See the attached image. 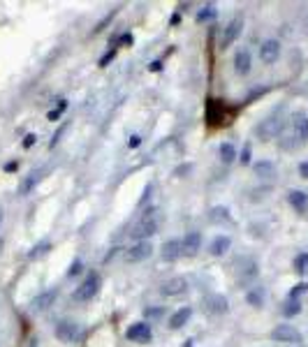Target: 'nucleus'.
Instances as JSON below:
<instances>
[{"mask_svg": "<svg viewBox=\"0 0 308 347\" xmlns=\"http://www.w3.org/2000/svg\"><path fill=\"white\" fill-rule=\"evenodd\" d=\"M183 252L186 255H195L199 248H202V234L199 232H188L186 236H183Z\"/></svg>", "mask_w": 308, "mask_h": 347, "instance_id": "obj_18", "label": "nucleus"}, {"mask_svg": "<svg viewBox=\"0 0 308 347\" xmlns=\"http://www.w3.org/2000/svg\"><path fill=\"white\" fill-rule=\"evenodd\" d=\"M306 292H308V282H299V285H294V287L290 289V298H299Z\"/></svg>", "mask_w": 308, "mask_h": 347, "instance_id": "obj_30", "label": "nucleus"}, {"mask_svg": "<svg viewBox=\"0 0 308 347\" xmlns=\"http://www.w3.org/2000/svg\"><path fill=\"white\" fill-rule=\"evenodd\" d=\"M209 220L213 225H220V223H230V211L227 206H213L209 211Z\"/></svg>", "mask_w": 308, "mask_h": 347, "instance_id": "obj_23", "label": "nucleus"}, {"mask_svg": "<svg viewBox=\"0 0 308 347\" xmlns=\"http://www.w3.org/2000/svg\"><path fill=\"white\" fill-rule=\"evenodd\" d=\"M58 298V289H47V292L37 294V296L30 301V310L33 313H44V310H49L54 306V301Z\"/></svg>", "mask_w": 308, "mask_h": 347, "instance_id": "obj_11", "label": "nucleus"}, {"mask_svg": "<svg viewBox=\"0 0 308 347\" xmlns=\"http://www.w3.org/2000/svg\"><path fill=\"white\" fill-rule=\"evenodd\" d=\"M206 306H209V310L215 315H225L227 310H230V301H227V296H223V294H211V296L206 298Z\"/></svg>", "mask_w": 308, "mask_h": 347, "instance_id": "obj_17", "label": "nucleus"}, {"mask_svg": "<svg viewBox=\"0 0 308 347\" xmlns=\"http://www.w3.org/2000/svg\"><path fill=\"white\" fill-rule=\"evenodd\" d=\"M230 245H232V239H230V236H225V234H220V236H215V239L211 241L209 252H211L213 257H220V255H225L227 250H230Z\"/></svg>", "mask_w": 308, "mask_h": 347, "instance_id": "obj_20", "label": "nucleus"}, {"mask_svg": "<svg viewBox=\"0 0 308 347\" xmlns=\"http://www.w3.org/2000/svg\"><path fill=\"white\" fill-rule=\"evenodd\" d=\"M218 155H220V160H223L225 164H230V162H234V160H237V148L232 146V144H220Z\"/></svg>", "mask_w": 308, "mask_h": 347, "instance_id": "obj_25", "label": "nucleus"}, {"mask_svg": "<svg viewBox=\"0 0 308 347\" xmlns=\"http://www.w3.org/2000/svg\"><path fill=\"white\" fill-rule=\"evenodd\" d=\"M243 30V21L241 17H234L230 23H227L225 28H223V37H220V49H230L232 44L239 39V35H241Z\"/></svg>", "mask_w": 308, "mask_h": 347, "instance_id": "obj_4", "label": "nucleus"}, {"mask_svg": "<svg viewBox=\"0 0 308 347\" xmlns=\"http://www.w3.org/2000/svg\"><path fill=\"white\" fill-rule=\"evenodd\" d=\"M250 153H253V148H250V144H246V146H243V151H241V157H239V160H241V164H250Z\"/></svg>", "mask_w": 308, "mask_h": 347, "instance_id": "obj_32", "label": "nucleus"}, {"mask_svg": "<svg viewBox=\"0 0 308 347\" xmlns=\"http://www.w3.org/2000/svg\"><path fill=\"white\" fill-rule=\"evenodd\" d=\"M0 223H3V211H0Z\"/></svg>", "mask_w": 308, "mask_h": 347, "instance_id": "obj_42", "label": "nucleus"}, {"mask_svg": "<svg viewBox=\"0 0 308 347\" xmlns=\"http://www.w3.org/2000/svg\"><path fill=\"white\" fill-rule=\"evenodd\" d=\"M42 169H37V171H30L26 176V179L21 181V185H19V195L21 197H26V195H30V192L35 190V188H37V183L39 181H42Z\"/></svg>", "mask_w": 308, "mask_h": 347, "instance_id": "obj_16", "label": "nucleus"}, {"mask_svg": "<svg viewBox=\"0 0 308 347\" xmlns=\"http://www.w3.org/2000/svg\"><path fill=\"white\" fill-rule=\"evenodd\" d=\"M79 336H81V329H79L77 322L63 320V322L56 324V338H58L61 342H74Z\"/></svg>", "mask_w": 308, "mask_h": 347, "instance_id": "obj_6", "label": "nucleus"}, {"mask_svg": "<svg viewBox=\"0 0 308 347\" xmlns=\"http://www.w3.org/2000/svg\"><path fill=\"white\" fill-rule=\"evenodd\" d=\"M250 67H253V56H250V51L239 49L237 54H234V70H237V74L246 76L248 72H250Z\"/></svg>", "mask_w": 308, "mask_h": 347, "instance_id": "obj_13", "label": "nucleus"}, {"mask_svg": "<svg viewBox=\"0 0 308 347\" xmlns=\"http://www.w3.org/2000/svg\"><path fill=\"white\" fill-rule=\"evenodd\" d=\"M299 176H301V179H308V160L299 164Z\"/></svg>", "mask_w": 308, "mask_h": 347, "instance_id": "obj_38", "label": "nucleus"}, {"mask_svg": "<svg viewBox=\"0 0 308 347\" xmlns=\"http://www.w3.org/2000/svg\"><path fill=\"white\" fill-rule=\"evenodd\" d=\"M158 229H160V213L158 208H149L135 223V227L130 229V236L135 241H149L153 234H158Z\"/></svg>", "mask_w": 308, "mask_h": 347, "instance_id": "obj_1", "label": "nucleus"}, {"mask_svg": "<svg viewBox=\"0 0 308 347\" xmlns=\"http://www.w3.org/2000/svg\"><path fill=\"white\" fill-rule=\"evenodd\" d=\"M125 338L132 342H149L153 338V331H151L149 322H135L130 329L125 331Z\"/></svg>", "mask_w": 308, "mask_h": 347, "instance_id": "obj_7", "label": "nucleus"}, {"mask_svg": "<svg viewBox=\"0 0 308 347\" xmlns=\"http://www.w3.org/2000/svg\"><path fill=\"white\" fill-rule=\"evenodd\" d=\"M100 285H102V280H100L98 273H88L86 280H83L81 285L72 292V298H74V301H79V303H86V301H91V298L100 292Z\"/></svg>", "mask_w": 308, "mask_h": 347, "instance_id": "obj_2", "label": "nucleus"}, {"mask_svg": "<svg viewBox=\"0 0 308 347\" xmlns=\"http://www.w3.org/2000/svg\"><path fill=\"white\" fill-rule=\"evenodd\" d=\"M253 169L259 179H271V176H276V164L271 162V160H259V162L253 164Z\"/></svg>", "mask_w": 308, "mask_h": 347, "instance_id": "obj_22", "label": "nucleus"}, {"mask_svg": "<svg viewBox=\"0 0 308 347\" xmlns=\"http://www.w3.org/2000/svg\"><path fill=\"white\" fill-rule=\"evenodd\" d=\"M281 56V42L278 39H264L262 47H259V60L264 65H274Z\"/></svg>", "mask_w": 308, "mask_h": 347, "instance_id": "obj_9", "label": "nucleus"}, {"mask_svg": "<svg viewBox=\"0 0 308 347\" xmlns=\"http://www.w3.org/2000/svg\"><path fill=\"white\" fill-rule=\"evenodd\" d=\"M218 17V10L213 5H204L202 10L197 12V23H204V21H211V19Z\"/></svg>", "mask_w": 308, "mask_h": 347, "instance_id": "obj_27", "label": "nucleus"}, {"mask_svg": "<svg viewBox=\"0 0 308 347\" xmlns=\"http://www.w3.org/2000/svg\"><path fill=\"white\" fill-rule=\"evenodd\" d=\"M237 273L241 282H250L253 278H257L259 266L253 257H241V259H237Z\"/></svg>", "mask_w": 308, "mask_h": 347, "instance_id": "obj_8", "label": "nucleus"}, {"mask_svg": "<svg viewBox=\"0 0 308 347\" xmlns=\"http://www.w3.org/2000/svg\"><path fill=\"white\" fill-rule=\"evenodd\" d=\"M294 271L297 273H308V252H299L297 257H294Z\"/></svg>", "mask_w": 308, "mask_h": 347, "instance_id": "obj_29", "label": "nucleus"}, {"mask_svg": "<svg viewBox=\"0 0 308 347\" xmlns=\"http://www.w3.org/2000/svg\"><path fill=\"white\" fill-rule=\"evenodd\" d=\"M35 141H37V135H33V132H30V135H26V137H23V148H30Z\"/></svg>", "mask_w": 308, "mask_h": 347, "instance_id": "obj_36", "label": "nucleus"}, {"mask_svg": "<svg viewBox=\"0 0 308 347\" xmlns=\"http://www.w3.org/2000/svg\"><path fill=\"white\" fill-rule=\"evenodd\" d=\"M183 255V243L179 239H169L162 245V259L165 262H176Z\"/></svg>", "mask_w": 308, "mask_h": 347, "instance_id": "obj_15", "label": "nucleus"}, {"mask_svg": "<svg viewBox=\"0 0 308 347\" xmlns=\"http://www.w3.org/2000/svg\"><path fill=\"white\" fill-rule=\"evenodd\" d=\"M116 44H118V47H130V44H132V35L130 33H123L121 37L116 39Z\"/></svg>", "mask_w": 308, "mask_h": 347, "instance_id": "obj_35", "label": "nucleus"}, {"mask_svg": "<svg viewBox=\"0 0 308 347\" xmlns=\"http://www.w3.org/2000/svg\"><path fill=\"white\" fill-rule=\"evenodd\" d=\"M299 313H301V301H299V298H290V301L283 306V315H285V317H297Z\"/></svg>", "mask_w": 308, "mask_h": 347, "instance_id": "obj_26", "label": "nucleus"}, {"mask_svg": "<svg viewBox=\"0 0 308 347\" xmlns=\"http://www.w3.org/2000/svg\"><path fill=\"white\" fill-rule=\"evenodd\" d=\"M186 289H188V280L181 276H176V278H169L167 282H162L160 294H162V296H179V294H183Z\"/></svg>", "mask_w": 308, "mask_h": 347, "instance_id": "obj_12", "label": "nucleus"}, {"mask_svg": "<svg viewBox=\"0 0 308 347\" xmlns=\"http://www.w3.org/2000/svg\"><path fill=\"white\" fill-rule=\"evenodd\" d=\"M246 301H248V306H253V308H262L264 306V289L262 287H253L250 292L246 294Z\"/></svg>", "mask_w": 308, "mask_h": 347, "instance_id": "obj_24", "label": "nucleus"}, {"mask_svg": "<svg viewBox=\"0 0 308 347\" xmlns=\"http://www.w3.org/2000/svg\"><path fill=\"white\" fill-rule=\"evenodd\" d=\"M114 56H116V49H111V51H107L105 56H102V58H100V67H107L111 63V60H114Z\"/></svg>", "mask_w": 308, "mask_h": 347, "instance_id": "obj_34", "label": "nucleus"}, {"mask_svg": "<svg viewBox=\"0 0 308 347\" xmlns=\"http://www.w3.org/2000/svg\"><path fill=\"white\" fill-rule=\"evenodd\" d=\"M81 269H83V264H81V262H74V264H72L70 266V269H67V276H70V278H74V276H79V273H81Z\"/></svg>", "mask_w": 308, "mask_h": 347, "instance_id": "obj_33", "label": "nucleus"}, {"mask_svg": "<svg viewBox=\"0 0 308 347\" xmlns=\"http://www.w3.org/2000/svg\"><path fill=\"white\" fill-rule=\"evenodd\" d=\"M149 70H151V72H160V70H162V60H153Z\"/></svg>", "mask_w": 308, "mask_h": 347, "instance_id": "obj_41", "label": "nucleus"}, {"mask_svg": "<svg viewBox=\"0 0 308 347\" xmlns=\"http://www.w3.org/2000/svg\"><path fill=\"white\" fill-rule=\"evenodd\" d=\"M139 144H142V137H139V135H132L130 141H127V146H130V148H137Z\"/></svg>", "mask_w": 308, "mask_h": 347, "instance_id": "obj_37", "label": "nucleus"}, {"mask_svg": "<svg viewBox=\"0 0 308 347\" xmlns=\"http://www.w3.org/2000/svg\"><path fill=\"white\" fill-rule=\"evenodd\" d=\"M49 248H51L49 241H42V243H37L33 250H30V252H28V259H37V257L47 255V252H49Z\"/></svg>", "mask_w": 308, "mask_h": 347, "instance_id": "obj_28", "label": "nucleus"}, {"mask_svg": "<svg viewBox=\"0 0 308 347\" xmlns=\"http://www.w3.org/2000/svg\"><path fill=\"white\" fill-rule=\"evenodd\" d=\"M271 338L276 342H301V333L290 324H278L271 331Z\"/></svg>", "mask_w": 308, "mask_h": 347, "instance_id": "obj_10", "label": "nucleus"}, {"mask_svg": "<svg viewBox=\"0 0 308 347\" xmlns=\"http://www.w3.org/2000/svg\"><path fill=\"white\" fill-rule=\"evenodd\" d=\"M151 255H153V245H151V241H137V243L132 245V248H127L125 262H130V264H137V262L149 259Z\"/></svg>", "mask_w": 308, "mask_h": 347, "instance_id": "obj_5", "label": "nucleus"}, {"mask_svg": "<svg viewBox=\"0 0 308 347\" xmlns=\"http://www.w3.org/2000/svg\"><path fill=\"white\" fill-rule=\"evenodd\" d=\"M287 201H290V206L294 208L297 213H306L308 211V192L290 190V192H287Z\"/></svg>", "mask_w": 308, "mask_h": 347, "instance_id": "obj_14", "label": "nucleus"}, {"mask_svg": "<svg viewBox=\"0 0 308 347\" xmlns=\"http://www.w3.org/2000/svg\"><path fill=\"white\" fill-rule=\"evenodd\" d=\"M292 130H294V137L299 141L308 139V118L303 114H294L292 116Z\"/></svg>", "mask_w": 308, "mask_h": 347, "instance_id": "obj_19", "label": "nucleus"}, {"mask_svg": "<svg viewBox=\"0 0 308 347\" xmlns=\"http://www.w3.org/2000/svg\"><path fill=\"white\" fill-rule=\"evenodd\" d=\"M61 114H63L61 109H56V111H49V116H47V118H49L51 123H54V120H58V118H61Z\"/></svg>", "mask_w": 308, "mask_h": 347, "instance_id": "obj_39", "label": "nucleus"}, {"mask_svg": "<svg viewBox=\"0 0 308 347\" xmlns=\"http://www.w3.org/2000/svg\"><path fill=\"white\" fill-rule=\"evenodd\" d=\"M283 125L285 123H283L278 116H269V118H264L262 123L255 127V135H257L262 141H271L283 132Z\"/></svg>", "mask_w": 308, "mask_h": 347, "instance_id": "obj_3", "label": "nucleus"}, {"mask_svg": "<svg viewBox=\"0 0 308 347\" xmlns=\"http://www.w3.org/2000/svg\"><path fill=\"white\" fill-rule=\"evenodd\" d=\"M162 315H165V308H146L144 310V317H146V320H158Z\"/></svg>", "mask_w": 308, "mask_h": 347, "instance_id": "obj_31", "label": "nucleus"}, {"mask_svg": "<svg viewBox=\"0 0 308 347\" xmlns=\"http://www.w3.org/2000/svg\"><path fill=\"white\" fill-rule=\"evenodd\" d=\"M190 317H193V308H190V306H186V308H179L169 317V326H171V329H181L183 324H188V320H190Z\"/></svg>", "mask_w": 308, "mask_h": 347, "instance_id": "obj_21", "label": "nucleus"}, {"mask_svg": "<svg viewBox=\"0 0 308 347\" xmlns=\"http://www.w3.org/2000/svg\"><path fill=\"white\" fill-rule=\"evenodd\" d=\"M17 169H19V162H14V160H12V162H7V164H5V171H7V174L17 171Z\"/></svg>", "mask_w": 308, "mask_h": 347, "instance_id": "obj_40", "label": "nucleus"}]
</instances>
